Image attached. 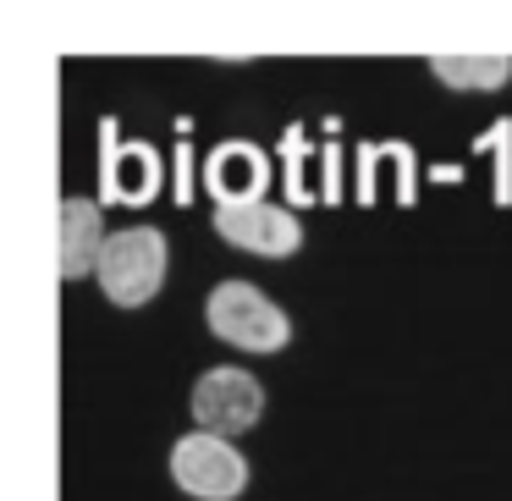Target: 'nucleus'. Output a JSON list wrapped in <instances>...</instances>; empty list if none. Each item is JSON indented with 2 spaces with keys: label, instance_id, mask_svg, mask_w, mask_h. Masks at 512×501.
Masks as SVG:
<instances>
[{
  "label": "nucleus",
  "instance_id": "9",
  "mask_svg": "<svg viewBox=\"0 0 512 501\" xmlns=\"http://www.w3.org/2000/svg\"><path fill=\"white\" fill-rule=\"evenodd\" d=\"M424 72L452 94H501L512 83V56L507 50H435L424 56Z\"/></svg>",
  "mask_w": 512,
  "mask_h": 501
},
{
  "label": "nucleus",
  "instance_id": "11",
  "mask_svg": "<svg viewBox=\"0 0 512 501\" xmlns=\"http://www.w3.org/2000/svg\"><path fill=\"white\" fill-rule=\"evenodd\" d=\"M474 155H490V199L496 210H512V116H496L474 138Z\"/></svg>",
  "mask_w": 512,
  "mask_h": 501
},
{
  "label": "nucleus",
  "instance_id": "13",
  "mask_svg": "<svg viewBox=\"0 0 512 501\" xmlns=\"http://www.w3.org/2000/svg\"><path fill=\"white\" fill-rule=\"evenodd\" d=\"M347 193H342V144H325L320 149V204H342Z\"/></svg>",
  "mask_w": 512,
  "mask_h": 501
},
{
  "label": "nucleus",
  "instance_id": "1",
  "mask_svg": "<svg viewBox=\"0 0 512 501\" xmlns=\"http://www.w3.org/2000/svg\"><path fill=\"white\" fill-rule=\"evenodd\" d=\"M204 331L221 347H232V353L270 358L292 347V314L265 287H254L243 276H226L204 292Z\"/></svg>",
  "mask_w": 512,
  "mask_h": 501
},
{
  "label": "nucleus",
  "instance_id": "3",
  "mask_svg": "<svg viewBox=\"0 0 512 501\" xmlns=\"http://www.w3.org/2000/svg\"><path fill=\"white\" fill-rule=\"evenodd\" d=\"M166 474L188 501H243L248 485H254V468H248L243 446L210 430L177 435L166 452Z\"/></svg>",
  "mask_w": 512,
  "mask_h": 501
},
{
  "label": "nucleus",
  "instance_id": "6",
  "mask_svg": "<svg viewBox=\"0 0 512 501\" xmlns=\"http://www.w3.org/2000/svg\"><path fill=\"white\" fill-rule=\"evenodd\" d=\"M210 232L221 237L226 248L254 254V259H292V254H303V243H309L303 215L292 210V204H276V199L221 204V210H210Z\"/></svg>",
  "mask_w": 512,
  "mask_h": 501
},
{
  "label": "nucleus",
  "instance_id": "7",
  "mask_svg": "<svg viewBox=\"0 0 512 501\" xmlns=\"http://www.w3.org/2000/svg\"><path fill=\"white\" fill-rule=\"evenodd\" d=\"M199 182L210 193V204H259L270 199V182H276V155L254 138H221V144L204 155Z\"/></svg>",
  "mask_w": 512,
  "mask_h": 501
},
{
  "label": "nucleus",
  "instance_id": "4",
  "mask_svg": "<svg viewBox=\"0 0 512 501\" xmlns=\"http://www.w3.org/2000/svg\"><path fill=\"white\" fill-rule=\"evenodd\" d=\"M265 408H270V391L254 369L243 364H215L193 380L188 391V413H193V430H210V435H226V441H243L248 430L265 424Z\"/></svg>",
  "mask_w": 512,
  "mask_h": 501
},
{
  "label": "nucleus",
  "instance_id": "12",
  "mask_svg": "<svg viewBox=\"0 0 512 501\" xmlns=\"http://www.w3.org/2000/svg\"><path fill=\"white\" fill-rule=\"evenodd\" d=\"M193 188H204L199 171H193V144L177 138V149H171V193H177V204H188Z\"/></svg>",
  "mask_w": 512,
  "mask_h": 501
},
{
  "label": "nucleus",
  "instance_id": "8",
  "mask_svg": "<svg viewBox=\"0 0 512 501\" xmlns=\"http://www.w3.org/2000/svg\"><path fill=\"white\" fill-rule=\"evenodd\" d=\"M61 248H56V276L67 281H89L94 270H100V254L105 243H111V226H105V204L89 199V193H67L61 199Z\"/></svg>",
  "mask_w": 512,
  "mask_h": 501
},
{
  "label": "nucleus",
  "instance_id": "10",
  "mask_svg": "<svg viewBox=\"0 0 512 501\" xmlns=\"http://www.w3.org/2000/svg\"><path fill=\"white\" fill-rule=\"evenodd\" d=\"M276 160H281V188H287V204L292 210H309L320 204V188L309 182V160H314V138L303 133V122H287L276 144Z\"/></svg>",
  "mask_w": 512,
  "mask_h": 501
},
{
  "label": "nucleus",
  "instance_id": "2",
  "mask_svg": "<svg viewBox=\"0 0 512 501\" xmlns=\"http://www.w3.org/2000/svg\"><path fill=\"white\" fill-rule=\"evenodd\" d=\"M166 276H171V237L160 226H116L100 254V270H94V287L111 309L138 314L166 292Z\"/></svg>",
  "mask_w": 512,
  "mask_h": 501
},
{
  "label": "nucleus",
  "instance_id": "5",
  "mask_svg": "<svg viewBox=\"0 0 512 501\" xmlns=\"http://www.w3.org/2000/svg\"><path fill=\"white\" fill-rule=\"evenodd\" d=\"M100 193L94 199L111 210V204H122V210H144V204H155L160 193H166L171 171L166 160H160L155 144H144V138H122V122L116 116H100Z\"/></svg>",
  "mask_w": 512,
  "mask_h": 501
}]
</instances>
